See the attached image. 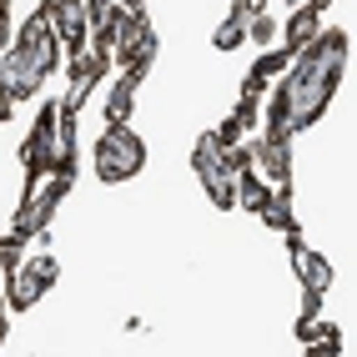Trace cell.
<instances>
[{
  "instance_id": "cell-1",
  "label": "cell",
  "mask_w": 357,
  "mask_h": 357,
  "mask_svg": "<svg viewBox=\"0 0 357 357\" xmlns=\"http://www.w3.org/2000/svg\"><path fill=\"white\" fill-rule=\"evenodd\" d=\"M342 66H347V36L342 31H317L297 51V61L287 66V76H282V91H287V126L292 131L312 126L327 111L332 91L342 81Z\"/></svg>"
},
{
  "instance_id": "cell-2",
  "label": "cell",
  "mask_w": 357,
  "mask_h": 357,
  "mask_svg": "<svg viewBox=\"0 0 357 357\" xmlns=\"http://www.w3.org/2000/svg\"><path fill=\"white\" fill-rule=\"evenodd\" d=\"M141 166H146V146L141 136L121 121V126H106L96 141V176L101 181H131Z\"/></svg>"
},
{
  "instance_id": "cell-3",
  "label": "cell",
  "mask_w": 357,
  "mask_h": 357,
  "mask_svg": "<svg viewBox=\"0 0 357 357\" xmlns=\"http://www.w3.org/2000/svg\"><path fill=\"white\" fill-rule=\"evenodd\" d=\"M56 126H61V101H40L36 126H31V136H26V151H20V161H26V192H36L45 172H56V156H61Z\"/></svg>"
},
{
  "instance_id": "cell-4",
  "label": "cell",
  "mask_w": 357,
  "mask_h": 357,
  "mask_svg": "<svg viewBox=\"0 0 357 357\" xmlns=\"http://www.w3.org/2000/svg\"><path fill=\"white\" fill-rule=\"evenodd\" d=\"M51 282H56V257H31V261H20L10 272L6 297H10L15 312H26V307H36L45 292H51Z\"/></svg>"
},
{
  "instance_id": "cell-5",
  "label": "cell",
  "mask_w": 357,
  "mask_h": 357,
  "mask_svg": "<svg viewBox=\"0 0 357 357\" xmlns=\"http://www.w3.org/2000/svg\"><path fill=\"white\" fill-rule=\"evenodd\" d=\"M252 172L267 186H292V141H252Z\"/></svg>"
},
{
  "instance_id": "cell-6",
  "label": "cell",
  "mask_w": 357,
  "mask_h": 357,
  "mask_svg": "<svg viewBox=\"0 0 357 357\" xmlns=\"http://www.w3.org/2000/svg\"><path fill=\"white\" fill-rule=\"evenodd\" d=\"M332 6V0H307V6H297L292 15H287V31H282V45H287V51L297 56L307 40L317 36V26H322V10Z\"/></svg>"
},
{
  "instance_id": "cell-7",
  "label": "cell",
  "mask_w": 357,
  "mask_h": 357,
  "mask_svg": "<svg viewBox=\"0 0 357 357\" xmlns=\"http://www.w3.org/2000/svg\"><path fill=\"white\" fill-rule=\"evenodd\" d=\"M292 61H297V56L287 51V45H272V51L252 66V76H247V91H242V96H261V91H267L277 76H287V66H292Z\"/></svg>"
},
{
  "instance_id": "cell-8",
  "label": "cell",
  "mask_w": 357,
  "mask_h": 357,
  "mask_svg": "<svg viewBox=\"0 0 357 357\" xmlns=\"http://www.w3.org/2000/svg\"><path fill=\"white\" fill-rule=\"evenodd\" d=\"M292 267H297V277H302V287H307V292H327V287H332V267H327L317 252L292 247Z\"/></svg>"
},
{
  "instance_id": "cell-9",
  "label": "cell",
  "mask_w": 357,
  "mask_h": 357,
  "mask_svg": "<svg viewBox=\"0 0 357 357\" xmlns=\"http://www.w3.org/2000/svg\"><path fill=\"white\" fill-rule=\"evenodd\" d=\"M136 86H141V76H136V70H126V76L111 86V101H106V121H111V126L131 121V106H136Z\"/></svg>"
},
{
  "instance_id": "cell-10",
  "label": "cell",
  "mask_w": 357,
  "mask_h": 357,
  "mask_svg": "<svg viewBox=\"0 0 357 357\" xmlns=\"http://www.w3.org/2000/svg\"><path fill=\"white\" fill-rule=\"evenodd\" d=\"M272 202V186L261 181L257 172H247V176H236V206H247V211H261Z\"/></svg>"
},
{
  "instance_id": "cell-11",
  "label": "cell",
  "mask_w": 357,
  "mask_h": 357,
  "mask_svg": "<svg viewBox=\"0 0 357 357\" xmlns=\"http://www.w3.org/2000/svg\"><path fill=\"white\" fill-rule=\"evenodd\" d=\"M242 40H247V20H242V15H227V20H222V31L211 36V45H217V51H236Z\"/></svg>"
},
{
  "instance_id": "cell-12",
  "label": "cell",
  "mask_w": 357,
  "mask_h": 357,
  "mask_svg": "<svg viewBox=\"0 0 357 357\" xmlns=\"http://www.w3.org/2000/svg\"><path fill=\"white\" fill-rule=\"evenodd\" d=\"M26 242H31L26 231H10V236H0V267H6V272H15L20 261H26Z\"/></svg>"
},
{
  "instance_id": "cell-13",
  "label": "cell",
  "mask_w": 357,
  "mask_h": 357,
  "mask_svg": "<svg viewBox=\"0 0 357 357\" xmlns=\"http://www.w3.org/2000/svg\"><path fill=\"white\" fill-rule=\"evenodd\" d=\"M222 166L231 176H247L252 172V146H242V141H236V146H222Z\"/></svg>"
},
{
  "instance_id": "cell-14",
  "label": "cell",
  "mask_w": 357,
  "mask_h": 357,
  "mask_svg": "<svg viewBox=\"0 0 357 357\" xmlns=\"http://www.w3.org/2000/svg\"><path fill=\"white\" fill-rule=\"evenodd\" d=\"M272 36H277V15L257 10V15L247 20V40H261V45H272Z\"/></svg>"
},
{
  "instance_id": "cell-15",
  "label": "cell",
  "mask_w": 357,
  "mask_h": 357,
  "mask_svg": "<svg viewBox=\"0 0 357 357\" xmlns=\"http://www.w3.org/2000/svg\"><path fill=\"white\" fill-rule=\"evenodd\" d=\"M81 6H86V26L96 31V26H106V20H111V10H116V0H81Z\"/></svg>"
},
{
  "instance_id": "cell-16",
  "label": "cell",
  "mask_w": 357,
  "mask_h": 357,
  "mask_svg": "<svg viewBox=\"0 0 357 357\" xmlns=\"http://www.w3.org/2000/svg\"><path fill=\"white\" fill-rule=\"evenodd\" d=\"M211 136H217V146H236V141H242V136H247V126H242V121H236V116H227V121H222L217 131H211Z\"/></svg>"
},
{
  "instance_id": "cell-17",
  "label": "cell",
  "mask_w": 357,
  "mask_h": 357,
  "mask_svg": "<svg viewBox=\"0 0 357 357\" xmlns=\"http://www.w3.org/2000/svg\"><path fill=\"white\" fill-rule=\"evenodd\" d=\"M231 116H236V121H242V126L252 131V126H257V96H242V101H236V111H231Z\"/></svg>"
},
{
  "instance_id": "cell-18",
  "label": "cell",
  "mask_w": 357,
  "mask_h": 357,
  "mask_svg": "<svg viewBox=\"0 0 357 357\" xmlns=\"http://www.w3.org/2000/svg\"><path fill=\"white\" fill-rule=\"evenodd\" d=\"M141 6H146V0H121V10H141Z\"/></svg>"
},
{
  "instance_id": "cell-19",
  "label": "cell",
  "mask_w": 357,
  "mask_h": 357,
  "mask_svg": "<svg viewBox=\"0 0 357 357\" xmlns=\"http://www.w3.org/2000/svg\"><path fill=\"white\" fill-rule=\"evenodd\" d=\"M6 327H10V322H6V307H0V342H6Z\"/></svg>"
},
{
  "instance_id": "cell-20",
  "label": "cell",
  "mask_w": 357,
  "mask_h": 357,
  "mask_svg": "<svg viewBox=\"0 0 357 357\" xmlns=\"http://www.w3.org/2000/svg\"><path fill=\"white\" fill-rule=\"evenodd\" d=\"M6 282H10V272H6V267H0V292H6Z\"/></svg>"
},
{
  "instance_id": "cell-21",
  "label": "cell",
  "mask_w": 357,
  "mask_h": 357,
  "mask_svg": "<svg viewBox=\"0 0 357 357\" xmlns=\"http://www.w3.org/2000/svg\"><path fill=\"white\" fill-rule=\"evenodd\" d=\"M287 6H302V0H287Z\"/></svg>"
}]
</instances>
